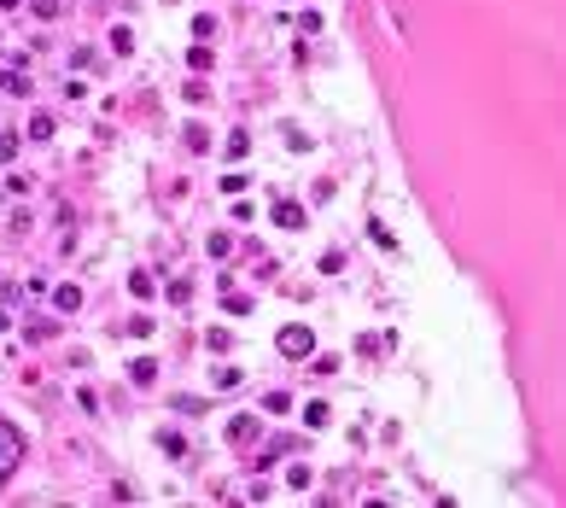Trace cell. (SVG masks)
Segmentation results:
<instances>
[{"label": "cell", "instance_id": "6da1fadb", "mask_svg": "<svg viewBox=\"0 0 566 508\" xmlns=\"http://www.w3.org/2000/svg\"><path fill=\"white\" fill-rule=\"evenodd\" d=\"M24 462V433L12 427V421H0V479H12Z\"/></svg>", "mask_w": 566, "mask_h": 508}, {"label": "cell", "instance_id": "7a4b0ae2", "mask_svg": "<svg viewBox=\"0 0 566 508\" xmlns=\"http://www.w3.org/2000/svg\"><path fill=\"white\" fill-rule=\"evenodd\" d=\"M310 351H315L310 327H286V333H280V356H310Z\"/></svg>", "mask_w": 566, "mask_h": 508}, {"label": "cell", "instance_id": "3957f363", "mask_svg": "<svg viewBox=\"0 0 566 508\" xmlns=\"http://www.w3.org/2000/svg\"><path fill=\"white\" fill-rule=\"evenodd\" d=\"M257 415H234V421H228V444H257Z\"/></svg>", "mask_w": 566, "mask_h": 508}, {"label": "cell", "instance_id": "277c9868", "mask_svg": "<svg viewBox=\"0 0 566 508\" xmlns=\"http://www.w3.org/2000/svg\"><path fill=\"white\" fill-rule=\"evenodd\" d=\"M269 217H275V228H304V205L298 199H275Z\"/></svg>", "mask_w": 566, "mask_h": 508}, {"label": "cell", "instance_id": "5b68a950", "mask_svg": "<svg viewBox=\"0 0 566 508\" xmlns=\"http://www.w3.org/2000/svg\"><path fill=\"white\" fill-rule=\"evenodd\" d=\"M129 380H135V386H152V380H158V363H152V356H135V363H129Z\"/></svg>", "mask_w": 566, "mask_h": 508}, {"label": "cell", "instance_id": "8992f818", "mask_svg": "<svg viewBox=\"0 0 566 508\" xmlns=\"http://www.w3.org/2000/svg\"><path fill=\"white\" fill-rule=\"evenodd\" d=\"M0 88L6 94H29V76L24 71H0Z\"/></svg>", "mask_w": 566, "mask_h": 508}, {"label": "cell", "instance_id": "52a82bcc", "mask_svg": "<svg viewBox=\"0 0 566 508\" xmlns=\"http://www.w3.org/2000/svg\"><path fill=\"white\" fill-rule=\"evenodd\" d=\"M129 292H135V298H152L158 281H152V275H129Z\"/></svg>", "mask_w": 566, "mask_h": 508}, {"label": "cell", "instance_id": "ba28073f", "mask_svg": "<svg viewBox=\"0 0 566 508\" xmlns=\"http://www.w3.org/2000/svg\"><path fill=\"white\" fill-rule=\"evenodd\" d=\"M29 135H36V140H53V117H47V111H36V117H29Z\"/></svg>", "mask_w": 566, "mask_h": 508}, {"label": "cell", "instance_id": "9c48e42d", "mask_svg": "<svg viewBox=\"0 0 566 508\" xmlns=\"http://www.w3.org/2000/svg\"><path fill=\"white\" fill-rule=\"evenodd\" d=\"M53 304H59V310H76V304H82V286H59Z\"/></svg>", "mask_w": 566, "mask_h": 508}, {"label": "cell", "instance_id": "30bf717a", "mask_svg": "<svg viewBox=\"0 0 566 508\" xmlns=\"http://www.w3.org/2000/svg\"><path fill=\"white\" fill-rule=\"evenodd\" d=\"M263 409H269V415H286L292 398H286V391H269V398H263Z\"/></svg>", "mask_w": 566, "mask_h": 508}, {"label": "cell", "instance_id": "8fae6325", "mask_svg": "<svg viewBox=\"0 0 566 508\" xmlns=\"http://www.w3.org/2000/svg\"><path fill=\"white\" fill-rule=\"evenodd\" d=\"M222 304H228V310H234V316H245V310H252V298H245V292H234V286H228V292H222Z\"/></svg>", "mask_w": 566, "mask_h": 508}, {"label": "cell", "instance_id": "7c38bea8", "mask_svg": "<svg viewBox=\"0 0 566 508\" xmlns=\"http://www.w3.org/2000/svg\"><path fill=\"white\" fill-rule=\"evenodd\" d=\"M205 252H210V257H228V252H234V240H228V234H210Z\"/></svg>", "mask_w": 566, "mask_h": 508}, {"label": "cell", "instance_id": "4fadbf2b", "mask_svg": "<svg viewBox=\"0 0 566 508\" xmlns=\"http://www.w3.org/2000/svg\"><path fill=\"white\" fill-rule=\"evenodd\" d=\"M111 47H117V53H129V47H135V29L117 24V29H111Z\"/></svg>", "mask_w": 566, "mask_h": 508}, {"label": "cell", "instance_id": "5bb4252c", "mask_svg": "<svg viewBox=\"0 0 566 508\" xmlns=\"http://www.w3.org/2000/svg\"><path fill=\"white\" fill-rule=\"evenodd\" d=\"M205 146H210V135H205V129L193 123V129H187V152H205Z\"/></svg>", "mask_w": 566, "mask_h": 508}, {"label": "cell", "instance_id": "9a60e30c", "mask_svg": "<svg viewBox=\"0 0 566 508\" xmlns=\"http://www.w3.org/2000/svg\"><path fill=\"white\" fill-rule=\"evenodd\" d=\"M18 158V135H0V164H12Z\"/></svg>", "mask_w": 566, "mask_h": 508}, {"label": "cell", "instance_id": "2e32d148", "mask_svg": "<svg viewBox=\"0 0 566 508\" xmlns=\"http://www.w3.org/2000/svg\"><path fill=\"white\" fill-rule=\"evenodd\" d=\"M12 6H24V0H0V12H12Z\"/></svg>", "mask_w": 566, "mask_h": 508}]
</instances>
